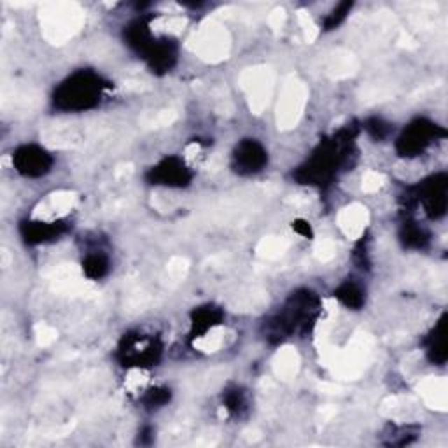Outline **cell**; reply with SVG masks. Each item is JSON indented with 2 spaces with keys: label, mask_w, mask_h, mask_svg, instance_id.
Returning <instances> with one entry per match:
<instances>
[{
  "label": "cell",
  "mask_w": 448,
  "mask_h": 448,
  "mask_svg": "<svg viewBox=\"0 0 448 448\" xmlns=\"http://www.w3.org/2000/svg\"><path fill=\"white\" fill-rule=\"evenodd\" d=\"M338 298L349 307H357L363 301V296H361V291L357 289L356 286H345L338 291Z\"/></svg>",
  "instance_id": "5"
},
{
  "label": "cell",
  "mask_w": 448,
  "mask_h": 448,
  "mask_svg": "<svg viewBox=\"0 0 448 448\" xmlns=\"http://www.w3.org/2000/svg\"><path fill=\"white\" fill-rule=\"evenodd\" d=\"M50 156L48 152H44L43 149L34 147V145H27V147L20 149L16 152V166L22 173L27 175H41L50 168Z\"/></svg>",
  "instance_id": "2"
},
{
  "label": "cell",
  "mask_w": 448,
  "mask_h": 448,
  "mask_svg": "<svg viewBox=\"0 0 448 448\" xmlns=\"http://www.w3.org/2000/svg\"><path fill=\"white\" fill-rule=\"evenodd\" d=\"M237 159L238 163L244 166L242 170H245V172H254V170H259V166L265 163V151H263L256 142H247V144L240 145Z\"/></svg>",
  "instance_id": "3"
},
{
  "label": "cell",
  "mask_w": 448,
  "mask_h": 448,
  "mask_svg": "<svg viewBox=\"0 0 448 448\" xmlns=\"http://www.w3.org/2000/svg\"><path fill=\"white\" fill-rule=\"evenodd\" d=\"M429 137L431 133L429 130H427V127H424V123H419L415 124V127H412L408 130V133L401 138L403 144H405V152L422 151V149L427 145V142H429Z\"/></svg>",
  "instance_id": "4"
},
{
  "label": "cell",
  "mask_w": 448,
  "mask_h": 448,
  "mask_svg": "<svg viewBox=\"0 0 448 448\" xmlns=\"http://www.w3.org/2000/svg\"><path fill=\"white\" fill-rule=\"evenodd\" d=\"M85 272L88 273L89 277L96 279V277H102L103 272H106V261L99 256H92V258L86 259L85 263Z\"/></svg>",
  "instance_id": "6"
},
{
  "label": "cell",
  "mask_w": 448,
  "mask_h": 448,
  "mask_svg": "<svg viewBox=\"0 0 448 448\" xmlns=\"http://www.w3.org/2000/svg\"><path fill=\"white\" fill-rule=\"evenodd\" d=\"M60 100H64L65 107H72V109H85L95 102L96 96L100 95V85L88 78V75H78L72 79L68 85L62 88Z\"/></svg>",
  "instance_id": "1"
}]
</instances>
